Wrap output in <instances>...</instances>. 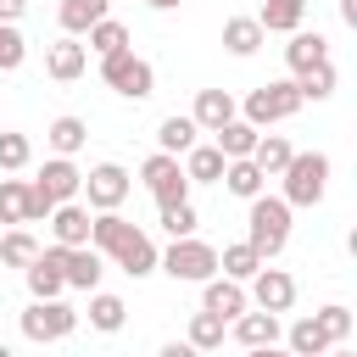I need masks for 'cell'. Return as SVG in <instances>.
I'll return each mask as SVG.
<instances>
[{"label":"cell","mask_w":357,"mask_h":357,"mask_svg":"<svg viewBox=\"0 0 357 357\" xmlns=\"http://www.w3.org/2000/svg\"><path fill=\"white\" fill-rule=\"evenodd\" d=\"M284 240H290V206L262 190V195L251 201V212H245V245H251L262 262H273V257L284 251Z\"/></svg>","instance_id":"obj_1"},{"label":"cell","mask_w":357,"mask_h":357,"mask_svg":"<svg viewBox=\"0 0 357 357\" xmlns=\"http://www.w3.org/2000/svg\"><path fill=\"white\" fill-rule=\"evenodd\" d=\"M279 178H284V195H279V201H284L290 212H296V206H318L324 190H329V156H324V151H296Z\"/></svg>","instance_id":"obj_2"},{"label":"cell","mask_w":357,"mask_h":357,"mask_svg":"<svg viewBox=\"0 0 357 357\" xmlns=\"http://www.w3.org/2000/svg\"><path fill=\"white\" fill-rule=\"evenodd\" d=\"M307 100H301V89H296V78H279V84H262V89H251L245 95V123L262 134V128H273V123H284V117H296Z\"/></svg>","instance_id":"obj_3"},{"label":"cell","mask_w":357,"mask_h":357,"mask_svg":"<svg viewBox=\"0 0 357 357\" xmlns=\"http://www.w3.org/2000/svg\"><path fill=\"white\" fill-rule=\"evenodd\" d=\"M156 268H167L178 284H206V279H218V245H206V240H173L167 245V257H156Z\"/></svg>","instance_id":"obj_4"},{"label":"cell","mask_w":357,"mask_h":357,"mask_svg":"<svg viewBox=\"0 0 357 357\" xmlns=\"http://www.w3.org/2000/svg\"><path fill=\"white\" fill-rule=\"evenodd\" d=\"M100 78L123 95V100H145L151 89H156V73H151V61H139L134 50H117V56H100Z\"/></svg>","instance_id":"obj_5"},{"label":"cell","mask_w":357,"mask_h":357,"mask_svg":"<svg viewBox=\"0 0 357 357\" xmlns=\"http://www.w3.org/2000/svg\"><path fill=\"white\" fill-rule=\"evenodd\" d=\"M73 329H78V312H73L67 301H28V312H22V335H28L33 346L67 340Z\"/></svg>","instance_id":"obj_6"},{"label":"cell","mask_w":357,"mask_h":357,"mask_svg":"<svg viewBox=\"0 0 357 357\" xmlns=\"http://www.w3.org/2000/svg\"><path fill=\"white\" fill-rule=\"evenodd\" d=\"M139 178H145V190H151L156 212H162V206H178V201H190V178H184L178 156H162V151H156V156L139 167Z\"/></svg>","instance_id":"obj_7"},{"label":"cell","mask_w":357,"mask_h":357,"mask_svg":"<svg viewBox=\"0 0 357 357\" xmlns=\"http://www.w3.org/2000/svg\"><path fill=\"white\" fill-rule=\"evenodd\" d=\"M128 190H134V178H128L117 162H100V167L84 173V195H89L95 212H117V206L128 201Z\"/></svg>","instance_id":"obj_8"},{"label":"cell","mask_w":357,"mask_h":357,"mask_svg":"<svg viewBox=\"0 0 357 357\" xmlns=\"http://www.w3.org/2000/svg\"><path fill=\"white\" fill-rule=\"evenodd\" d=\"M245 301H257V312H273V318H279V312L296 307V279H290L284 268H257Z\"/></svg>","instance_id":"obj_9"},{"label":"cell","mask_w":357,"mask_h":357,"mask_svg":"<svg viewBox=\"0 0 357 357\" xmlns=\"http://www.w3.org/2000/svg\"><path fill=\"white\" fill-rule=\"evenodd\" d=\"M61 257H67V245H50V251H39V257L22 268L33 301H61V290H67V279H61Z\"/></svg>","instance_id":"obj_10"},{"label":"cell","mask_w":357,"mask_h":357,"mask_svg":"<svg viewBox=\"0 0 357 357\" xmlns=\"http://www.w3.org/2000/svg\"><path fill=\"white\" fill-rule=\"evenodd\" d=\"M201 312H212V318L234 324L240 312H251V301H245V284H234V279H206V284H201Z\"/></svg>","instance_id":"obj_11"},{"label":"cell","mask_w":357,"mask_h":357,"mask_svg":"<svg viewBox=\"0 0 357 357\" xmlns=\"http://www.w3.org/2000/svg\"><path fill=\"white\" fill-rule=\"evenodd\" d=\"M33 184H39V190H45V195L61 206V201H78V190H84V173L73 167V156H50V162L39 167V178H33Z\"/></svg>","instance_id":"obj_12"},{"label":"cell","mask_w":357,"mask_h":357,"mask_svg":"<svg viewBox=\"0 0 357 357\" xmlns=\"http://www.w3.org/2000/svg\"><path fill=\"white\" fill-rule=\"evenodd\" d=\"M100 273H106V257H100L95 245H73V251L61 257L67 290H100Z\"/></svg>","instance_id":"obj_13"},{"label":"cell","mask_w":357,"mask_h":357,"mask_svg":"<svg viewBox=\"0 0 357 357\" xmlns=\"http://www.w3.org/2000/svg\"><path fill=\"white\" fill-rule=\"evenodd\" d=\"M89 218H95L89 206H78V201H61V206H56L45 223H50L56 245H67V251H73V245H89Z\"/></svg>","instance_id":"obj_14"},{"label":"cell","mask_w":357,"mask_h":357,"mask_svg":"<svg viewBox=\"0 0 357 357\" xmlns=\"http://www.w3.org/2000/svg\"><path fill=\"white\" fill-rule=\"evenodd\" d=\"M240 112H234V95L229 89H201L195 95V112H190V123L201 128V134H218L223 123H234Z\"/></svg>","instance_id":"obj_15"},{"label":"cell","mask_w":357,"mask_h":357,"mask_svg":"<svg viewBox=\"0 0 357 357\" xmlns=\"http://www.w3.org/2000/svg\"><path fill=\"white\" fill-rule=\"evenodd\" d=\"M112 262L128 273V279H145V273H156V245H151V234L145 229H134L117 251H112Z\"/></svg>","instance_id":"obj_16"},{"label":"cell","mask_w":357,"mask_h":357,"mask_svg":"<svg viewBox=\"0 0 357 357\" xmlns=\"http://www.w3.org/2000/svg\"><path fill=\"white\" fill-rule=\"evenodd\" d=\"M284 61H290V73L301 78V73H312L318 61H329V39H324V33L296 28V33H290V45H284Z\"/></svg>","instance_id":"obj_17"},{"label":"cell","mask_w":357,"mask_h":357,"mask_svg":"<svg viewBox=\"0 0 357 357\" xmlns=\"http://www.w3.org/2000/svg\"><path fill=\"white\" fill-rule=\"evenodd\" d=\"M84 67H89V50H84L78 39H56V45L45 50V73H50L56 84H73Z\"/></svg>","instance_id":"obj_18"},{"label":"cell","mask_w":357,"mask_h":357,"mask_svg":"<svg viewBox=\"0 0 357 357\" xmlns=\"http://www.w3.org/2000/svg\"><path fill=\"white\" fill-rule=\"evenodd\" d=\"M257 139H262V134H257L245 117H234V123H223V128L212 134V145H218V156H223V162H251Z\"/></svg>","instance_id":"obj_19"},{"label":"cell","mask_w":357,"mask_h":357,"mask_svg":"<svg viewBox=\"0 0 357 357\" xmlns=\"http://www.w3.org/2000/svg\"><path fill=\"white\" fill-rule=\"evenodd\" d=\"M229 335H234L245 351H257V346H279V318H273V312H240Z\"/></svg>","instance_id":"obj_20"},{"label":"cell","mask_w":357,"mask_h":357,"mask_svg":"<svg viewBox=\"0 0 357 357\" xmlns=\"http://www.w3.org/2000/svg\"><path fill=\"white\" fill-rule=\"evenodd\" d=\"M128 234H134V223H128L123 212H95V218H89V245H95L100 257H112Z\"/></svg>","instance_id":"obj_21"},{"label":"cell","mask_w":357,"mask_h":357,"mask_svg":"<svg viewBox=\"0 0 357 357\" xmlns=\"http://www.w3.org/2000/svg\"><path fill=\"white\" fill-rule=\"evenodd\" d=\"M301 17H307V0H262L257 28H262V33H296Z\"/></svg>","instance_id":"obj_22"},{"label":"cell","mask_w":357,"mask_h":357,"mask_svg":"<svg viewBox=\"0 0 357 357\" xmlns=\"http://www.w3.org/2000/svg\"><path fill=\"white\" fill-rule=\"evenodd\" d=\"M178 167H184V178H190V184H218V178H223V167H229V162H223V156H218V145H190V151H184V162H178Z\"/></svg>","instance_id":"obj_23"},{"label":"cell","mask_w":357,"mask_h":357,"mask_svg":"<svg viewBox=\"0 0 357 357\" xmlns=\"http://www.w3.org/2000/svg\"><path fill=\"white\" fill-rule=\"evenodd\" d=\"M218 268H223V279L251 284V279H257V268H268V262H262V257H257L245 240H234V245H223V251H218Z\"/></svg>","instance_id":"obj_24"},{"label":"cell","mask_w":357,"mask_h":357,"mask_svg":"<svg viewBox=\"0 0 357 357\" xmlns=\"http://www.w3.org/2000/svg\"><path fill=\"white\" fill-rule=\"evenodd\" d=\"M106 6H112V0H61V33H67V39L89 33L100 17H112Z\"/></svg>","instance_id":"obj_25"},{"label":"cell","mask_w":357,"mask_h":357,"mask_svg":"<svg viewBox=\"0 0 357 357\" xmlns=\"http://www.w3.org/2000/svg\"><path fill=\"white\" fill-rule=\"evenodd\" d=\"M262 39H268V33L257 28V17H229V22H223V50H229V56H257Z\"/></svg>","instance_id":"obj_26"},{"label":"cell","mask_w":357,"mask_h":357,"mask_svg":"<svg viewBox=\"0 0 357 357\" xmlns=\"http://www.w3.org/2000/svg\"><path fill=\"white\" fill-rule=\"evenodd\" d=\"M290 156H296V151H290V139H284V134H262V139H257V151H251V162H257V173H262V178H279V173L290 167Z\"/></svg>","instance_id":"obj_27"},{"label":"cell","mask_w":357,"mask_h":357,"mask_svg":"<svg viewBox=\"0 0 357 357\" xmlns=\"http://www.w3.org/2000/svg\"><path fill=\"white\" fill-rule=\"evenodd\" d=\"M218 184H223V190H229V195H240V201H257V195H262V190H268V178H262V173H257V162H229V167H223V178H218Z\"/></svg>","instance_id":"obj_28"},{"label":"cell","mask_w":357,"mask_h":357,"mask_svg":"<svg viewBox=\"0 0 357 357\" xmlns=\"http://www.w3.org/2000/svg\"><path fill=\"white\" fill-rule=\"evenodd\" d=\"M89 324H95L100 335H117V329L128 324V307H123V296H106V290H89Z\"/></svg>","instance_id":"obj_29"},{"label":"cell","mask_w":357,"mask_h":357,"mask_svg":"<svg viewBox=\"0 0 357 357\" xmlns=\"http://www.w3.org/2000/svg\"><path fill=\"white\" fill-rule=\"evenodd\" d=\"M284 351H290V357H324V351H335V346L324 340V329H318L312 318H296L290 335H284Z\"/></svg>","instance_id":"obj_30"},{"label":"cell","mask_w":357,"mask_h":357,"mask_svg":"<svg viewBox=\"0 0 357 357\" xmlns=\"http://www.w3.org/2000/svg\"><path fill=\"white\" fill-rule=\"evenodd\" d=\"M195 134H201V128H195L190 117H178V112H173V117H162V128H156V145H162V156H184V151L195 145Z\"/></svg>","instance_id":"obj_31"},{"label":"cell","mask_w":357,"mask_h":357,"mask_svg":"<svg viewBox=\"0 0 357 357\" xmlns=\"http://www.w3.org/2000/svg\"><path fill=\"white\" fill-rule=\"evenodd\" d=\"M45 139H50V151H56V156H73V151H84L89 128H84V117H56V123L45 128Z\"/></svg>","instance_id":"obj_32"},{"label":"cell","mask_w":357,"mask_h":357,"mask_svg":"<svg viewBox=\"0 0 357 357\" xmlns=\"http://www.w3.org/2000/svg\"><path fill=\"white\" fill-rule=\"evenodd\" d=\"M84 50H95V56H117V50H128V28L117 22V17H100L95 28H89V45Z\"/></svg>","instance_id":"obj_33"},{"label":"cell","mask_w":357,"mask_h":357,"mask_svg":"<svg viewBox=\"0 0 357 357\" xmlns=\"http://www.w3.org/2000/svg\"><path fill=\"white\" fill-rule=\"evenodd\" d=\"M33 257H39V240H33L28 229H6V234H0V262H6V268H28Z\"/></svg>","instance_id":"obj_34"},{"label":"cell","mask_w":357,"mask_h":357,"mask_svg":"<svg viewBox=\"0 0 357 357\" xmlns=\"http://www.w3.org/2000/svg\"><path fill=\"white\" fill-rule=\"evenodd\" d=\"M0 223H11V229L28 223V184L22 178H0Z\"/></svg>","instance_id":"obj_35"},{"label":"cell","mask_w":357,"mask_h":357,"mask_svg":"<svg viewBox=\"0 0 357 357\" xmlns=\"http://www.w3.org/2000/svg\"><path fill=\"white\" fill-rule=\"evenodd\" d=\"M335 84H340V73H335V61H318L312 73H301V78H296V89H301V100H329V95H335Z\"/></svg>","instance_id":"obj_36"},{"label":"cell","mask_w":357,"mask_h":357,"mask_svg":"<svg viewBox=\"0 0 357 357\" xmlns=\"http://www.w3.org/2000/svg\"><path fill=\"white\" fill-rule=\"evenodd\" d=\"M223 335H229V324H223V318H212V312H195V318H190V346H195V351L223 346Z\"/></svg>","instance_id":"obj_37"},{"label":"cell","mask_w":357,"mask_h":357,"mask_svg":"<svg viewBox=\"0 0 357 357\" xmlns=\"http://www.w3.org/2000/svg\"><path fill=\"white\" fill-rule=\"evenodd\" d=\"M28 162H33L28 134H6V128H0V173H22Z\"/></svg>","instance_id":"obj_38"},{"label":"cell","mask_w":357,"mask_h":357,"mask_svg":"<svg viewBox=\"0 0 357 357\" xmlns=\"http://www.w3.org/2000/svg\"><path fill=\"white\" fill-rule=\"evenodd\" d=\"M312 324L324 329L329 346H340V340L351 335V307H324V312H312Z\"/></svg>","instance_id":"obj_39"},{"label":"cell","mask_w":357,"mask_h":357,"mask_svg":"<svg viewBox=\"0 0 357 357\" xmlns=\"http://www.w3.org/2000/svg\"><path fill=\"white\" fill-rule=\"evenodd\" d=\"M195 223H201V218H195V206H190V201H178V206H162V229H167L173 240H190V234H195Z\"/></svg>","instance_id":"obj_40"},{"label":"cell","mask_w":357,"mask_h":357,"mask_svg":"<svg viewBox=\"0 0 357 357\" xmlns=\"http://www.w3.org/2000/svg\"><path fill=\"white\" fill-rule=\"evenodd\" d=\"M22 56H28V39L17 33V22H0V73L22 67Z\"/></svg>","instance_id":"obj_41"},{"label":"cell","mask_w":357,"mask_h":357,"mask_svg":"<svg viewBox=\"0 0 357 357\" xmlns=\"http://www.w3.org/2000/svg\"><path fill=\"white\" fill-rule=\"evenodd\" d=\"M50 212H56V201H50L39 184H28V223H45Z\"/></svg>","instance_id":"obj_42"},{"label":"cell","mask_w":357,"mask_h":357,"mask_svg":"<svg viewBox=\"0 0 357 357\" xmlns=\"http://www.w3.org/2000/svg\"><path fill=\"white\" fill-rule=\"evenodd\" d=\"M156 357H201V351H195V346H190V340H167V346H162V351H156Z\"/></svg>","instance_id":"obj_43"},{"label":"cell","mask_w":357,"mask_h":357,"mask_svg":"<svg viewBox=\"0 0 357 357\" xmlns=\"http://www.w3.org/2000/svg\"><path fill=\"white\" fill-rule=\"evenodd\" d=\"M28 11V0H0V22H17Z\"/></svg>","instance_id":"obj_44"},{"label":"cell","mask_w":357,"mask_h":357,"mask_svg":"<svg viewBox=\"0 0 357 357\" xmlns=\"http://www.w3.org/2000/svg\"><path fill=\"white\" fill-rule=\"evenodd\" d=\"M245 357H290L284 346H257V351H245Z\"/></svg>","instance_id":"obj_45"},{"label":"cell","mask_w":357,"mask_h":357,"mask_svg":"<svg viewBox=\"0 0 357 357\" xmlns=\"http://www.w3.org/2000/svg\"><path fill=\"white\" fill-rule=\"evenodd\" d=\"M151 6H156V11H173V6H184V0H151Z\"/></svg>","instance_id":"obj_46"},{"label":"cell","mask_w":357,"mask_h":357,"mask_svg":"<svg viewBox=\"0 0 357 357\" xmlns=\"http://www.w3.org/2000/svg\"><path fill=\"white\" fill-rule=\"evenodd\" d=\"M0 357H17V351H11V346H6V340H0Z\"/></svg>","instance_id":"obj_47"},{"label":"cell","mask_w":357,"mask_h":357,"mask_svg":"<svg viewBox=\"0 0 357 357\" xmlns=\"http://www.w3.org/2000/svg\"><path fill=\"white\" fill-rule=\"evenodd\" d=\"M324 357H351V351H324Z\"/></svg>","instance_id":"obj_48"},{"label":"cell","mask_w":357,"mask_h":357,"mask_svg":"<svg viewBox=\"0 0 357 357\" xmlns=\"http://www.w3.org/2000/svg\"><path fill=\"white\" fill-rule=\"evenodd\" d=\"M145 6H151V0H145Z\"/></svg>","instance_id":"obj_49"}]
</instances>
